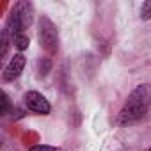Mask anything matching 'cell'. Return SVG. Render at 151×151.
I'll use <instances>...</instances> for the list:
<instances>
[{
  "label": "cell",
  "instance_id": "3957f363",
  "mask_svg": "<svg viewBox=\"0 0 151 151\" xmlns=\"http://www.w3.org/2000/svg\"><path fill=\"white\" fill-rule=\"evenodd\" d=\"M37 37H39L41 48H43L48 55H55V53L59 52V30H57L55 23H53L48 16H41V18H39Z\"/></svg>",
  "mask_w": 151,
  "mask_h": 151
},
{
  "label": "cell",
  "instance_id": "5b68a950",
  "mask_svg": "<svg viewBox=\"0 0 151 151\" xmlns=\"http://www.w3.org/2000/svg\"><path fill=\"white\" fill-rule=\"evenodd\" d=\"M25 64H27L25 55H23V53H14V57H11V60L7 62V66H6L4 71H2L4 82H14L20 75H22Z\"/></svg>",
  "mask_w": 151,
  "mask_h": 151
},
{
  "label": "cell",
  "instance_id": "9c48e42d",
  "mask_svg": "<svg viewBox=\"0 0 151 151\" xmlns=\"http://www.w3.org/2000/svg\"><path fill=\"white\" fill-rule=\"evenodd\" d=\"M29 151H62V147H59V146H48V144H36V146H30Z\"/></svg>",
  "mask_w": 151,
  "mask_h": 151
},
{
  "label": "cell",
  "instance_id": "6da1fadb",
  "mask_svg": "<svg viewBox=\"0 0 151 151\" xmlns=\"http://www.w3.org/2000/svg\"><path fill=\"white\" fill-rule=\"evenodd\" d=\"M149 101H151V87H149L147 84L137 86V87L130 93V96H128V100L124 101L123 109L119 110L116 123H117L119 126H128V124L139 123V121L147 114Z\"/></svg>",
  "mask_w": 151,
  "mask_h": 151
},
{
  "label": "cell",
  "instance_id": "30bf717a",
  "mask_svg": "<svg viewBox=\"0 0 151 151\" xmlns=\"http://www.w3.org/2000/svg\"><path fill=\"white\" fill-rule=\"evenodd\" d=\"M140 18H142L144 22H146V20H151V0H146V2H142Z\"/></svg>",
  "mask_w": 151,
  "mask_h": 151
},
{
  "label": "cell",
  "instance_id": "7c38bea8",
  "mask_svg": "<svg viewBox=\"0 0 151 151\" xmlns=\"http://www.w3.org/2000/svg\"><path fill=\"white\" fill-rule=\"evenodd\" d=\"M13 117H14V119L25 117V110H22V109H13Z\"/></svg>",
  "mask_w": 151,
  "mask_h": 151
},
{
  "label": "cell",
  "instance_id": "4fadbf2b",
  "mask_svg": "<svg viewBox=\"0 0 151 151\" xmlns=\"http://www.w3.org/2000/svg\"><path fill=\"white\" fill-rule=\"evenodd\" d=\"M149 151H151V147H149Z\"/></svg>",
  "mask_w": 151,
  "mask_h": 151
},
{
  "label": "cell",
  "instance_id": "7a4b0ae2",
  "mask_svg": "<svg viewBox=\"0 0 151 151\" xmlns=\"http://www.w3.org/2000/svg\"><path fill=\"white\" fill-rule=\"evenodd\" d=\"M32 22H34V6L27 0H20L11 7L4 30L13 39L18 34H25V30L32 25Z\"/></svg>",
  "mask_w": 151,
  "mask_h": 151
},
{
  "label": "cell",
  "instance_id": "277c9868",
  "mask_svg": "<svg viewBox=\"0 0 151 151\" xmlns=\"http://www.w3.org/2000/svg\"><path fill=\"white\" fill-rule=\"evenodd\" d=\"M23 101H25V107H27L30 112L39 114V116H48L50 110H52L48 100H46L41 93H37V91H29V93H25Z\"/></svg>",
  "mask_w": 151,
  "mask_h": 151
},
{
  "label": "cell",
  "instance_id": "8992f818",
  "mask_svg": "<svg viewBox=\"0 0 151 151\" xmlns=\"http://www.w3.org/2000/svg\"><path fill=\"white\" fill-rule=\"evenodd\" d=\"M13 45H14V48H18V50H20V53H22V52H25V50L29 48L30 39H29V36H27V34H18V36H14V37H13Z\"/></svg>",
  "mask_w": 151,
  "mask_h": 151
},
{
  "label": "cell",
  "instance_id": "52a82bcc",
  "mask_svg": "<svg viewBox=\"0 0 151 151\" xmlns=\"http://www.w3.org/2000/svg\"><path fill=\"white\" fill-rule=\"evenodd\" d=\"M50 68H52V60H50V57H43V59H39L37 60V75L39 77H46L48 75V71H50Z\"/></svg>",
  "mask_w": 151,
  "mask_h": 151
},
{
  "label": "cell",
  "instance_id": "8fae6325",
  "mask_svg": "<svg viewBox=\"0 0 151 151\" xmlns=\"http://www.w3.org/2000/svg\"><path fill=\"white\" fill-rule=\"evenodd\" d=\"M9 109H11L9 96H7V93H2V110H0V114H2V116L9 114Z\"/></svg>",
  "mask_w": 151,
  "mask_h": 151
},
{
  "label": "cell",
  "instance_id": "ba28073f",
  "mask_svg": "<svg viewBox=\"0 0 151 151\" xmlns=\"http://www.w3.org/2000/svg\"><path fill=\"white\" fill-rule=\"evenodd\" d=\"M0 41H2V52H0V59H4V57L7 55V52H9V45L13 43V39H11L9 34L4 30V32H2V37H0Z\"/></svg>",
  "mask_w": 151,
  "mask_h": 151
}]
</instances>
